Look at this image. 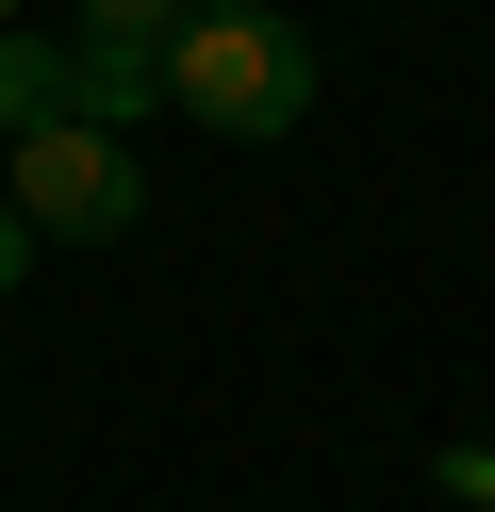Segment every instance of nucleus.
I'll list each match as a JSON object with an SVG mask.
<instances>
[{"label":"nucleus","instance_id":"obj_2","mask_svg":"<svg viewBox=\"0 0 495 512\" xmlns=\"http://www.w3.org/2000/svg\"><path fill=\"white\" fill-rule=\"evenodd\" d=\"M0 199L33 215V248H132L149 232V166H132V133H99V116L0 133Z\"/></svg>","mask_w":495,"mask_h":512},{"label":"nucleus","instance_id":"obj_6","mask_svg":"<svg viewBox=\"0 0 495 512\" xmlns=\"http://www.w3.org/2000/svg\"><path fill=\"white\" fill-rule=\"evenodd\" d=\"M17 281H33V215L0 199V298H17Z\"/></svg>","mask_w":495,"mask_h":512},{"label":"nucleus","instance_id":"obj_5","mask_svg":"<svg viewBox=\"0 0 495 512\" xmlns=\"http://www.w3.org/2000/svg\"><path fill=\"white\" fill-rule=\"evenodd\" d=\"M429 479H446L462 512H495V446H429Z\"/></svg>","mask_w":495,"mask_h":512},{"label":"nucleus","instance_id":"obj_7","mask_svg":"<svg viewBox=\"0 0 495 512\" xmlns=\"http://www.w3.org/2000/svg\"><path fill=\"white\" fill-rule=\"evenodd\" d=\"M0 17H33V0H0Z\"/></svg>","mask_w":495,"mask_h":512},{"label":"nucleus","instance_id":"obj_4","mask_svg":"<svg viewBox=\"0 0 495 512\" xmlns=\"http://www.w3.org/2000/svg\"><path fill=\"white\" fill-rule=\"evenodd\" d=\"M50 116H66V34L0 17V133H50Z\"/></svg>","mask_w":495,"mask_h":512},{"label":"nucleus","instance_id":"obj_3","mask_svg":"<svg viewBox=\"0 0 495 512\" xmlns=\"http://www.w3.org/2000/svg\"><path fill=\"white\" fill-rule=\"evenodd\" d=\"M165 34H182V0H66V116L149 133L165 116Z\"/></svg>","mask_w":495,"mask_h":512},{"label":"nucleus","instance_id":"obj_1","mask_svg":"<svg viewBox=\"0 0 495 512\" xmlns=\"http://www.w3.org/2000/svg\"><path fill=\"white\" fill-rule=\"evenodd\" d=\"M314 34H297L281 0H182V34H165V100H182V133L215 149H281L297 116H314Z\"/></svg>","mask_w":495,"mask_h":512}]
</instances>
